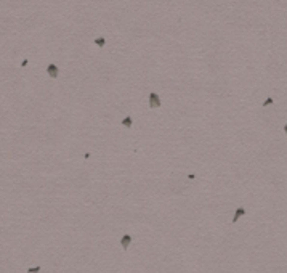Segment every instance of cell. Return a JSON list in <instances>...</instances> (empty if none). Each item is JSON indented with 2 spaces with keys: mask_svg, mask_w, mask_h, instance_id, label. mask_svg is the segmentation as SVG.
<instances>
[{
  "mask_svg": "<svg viewBox=\"0 0 287 273\" xmlns=\"http://www.w3.org/2000/svg\"><path fill=\"white\" fill-rule=\"evenodd\" d=\"M132 122H133V121H132V117H130V116H127V117L122 121V124H124L125 127H132Z\"/></svg>",
  "mask_w": 287,
  "mask_h": 273,
  "instance_id": "5b68a950",
  "label": "cell"
},
{
  "mask_svg": "<svg viewBox=\"0 0 287 273\" xmlns=\"http://www.w3.org/2000/svg\"><path fill=\"white\" fill-rule=\"evenodd\" d=\"M245 214V211L242 209V207H239V209H236V215L233 217V223H236V222H238L239 219H241V217H242Z\"/></svg>",
  "mask_w": 287,
  "mask_h": 273,
  "instance_id": "277c9868",
  "label": "cell"
},
{
  "mask_svg": "<svg viewBox=\"0 0 287 273\" xmlns=\"http://www.w3.org/2000/svg\"><path fill=\"white\" fill-rule=\"evenodd\" d=\"M132 241H133V238L130 236V235H124L122 239H120V244H122V247H124V249H127V247L132 244Z\"/></svg>",
  "mask_w": 287,
  "mask_h": 273,
  "instance_id": "3957f363",
  "label": "cell"
},
{
  "mask_svg": "<svg viewBox=\"0 0 287 273\" xmlns=\"http://www.w3.org/2000/svg\"><path fill=\"white\" fill-rule=\"evenodd\" d=\"M284 130H286V135H287V124H286V126H284Z\"/></svg>",
  "mask_w": 287,
  "mask_h": 273,
  "instance_id": "9c48e42d",
  "label": "cell"
},
{
  "mask_svg": "<svg viewBox=\"0 0 287 273\" xmlns=\"http://www.w3.org/2000/svg\"><path fill=\"white\" fill-rule=\"evenodd\" d=\"M271 103H273V98H268L265 103H263V106H268V105H271Z\"/></svg>",
  "mask_w": 287,
  "mask_h": 273,
  "instance_id": "ba28073f",
  "label": "cell"
},
{
  "mask_svg": "<svg viewBox=\"0 0 287 273\" xmlns=\"http://www.w3.org/2000/svg\"><path fill=\"white\" fill-rule=\"evenodd\" d=\"M47 72H48V76L52 77V79H56L58 74H59V69H58L56 64H48V66H47Z\"/></svg>",
  "mask_w": 287,
  "mask_h": 273,
  "instance_id": "7a4b0ae2",
  "label": "cell"
},
{
  "mask_svg": "<svg viewBox=\"0 0 287 273\" xmlns=\"http://www.w3.org/2000/svg\"><path fill=\"white\" fill-rule=\"evenodd\" d=\"M95 44L98 45V47H103V45L106 44V40H104V37H98V39H95Z\"/></svg>",
  "mask_w": 287,
  "mask_h": 273,
  "instance_id": "8992f818",
  "label": "cell"
},
{
  "mask_svg": "<svg viewBox=\"0 0 287 273\" xmlns=\"http://www.w3.org/2000/svg\"><path fill=\"white\" fill-rule=\"evenodd\" d=\"M39 270H40V267H35V268H29V270H27V273H39Z\"/></svg>",
  "mask_w": 287,
  "mask_h": 273,
  "instance_id": "52a82bcc",
  "label": "cell"
},
{
  "mask_svg": "<svg viewBox=\"0 0 287 273\" xmlns=\"http://www.w3.org/2000/svg\"><path fill=\"white\" fill-rule=\"evenodd\" d=\"M160 106V98L157 93H149V108H159Z\"/></svg>",
  "mask_w": 287,
  "mask_h": 273,
  "instance_id": "6da1fadb",
  "label": "cell"
}]
</instances>
